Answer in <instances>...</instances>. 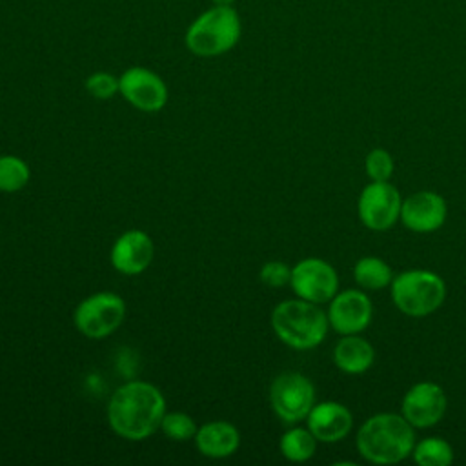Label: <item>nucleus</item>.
<instances>
[{"instance_id":"1","label":"nucleus","mask_w":466,"mask_h":466,"mask_svg":"<svg viewBox=\"0 0 466 466\" xmlns=\"http://www.w3.org/2000/svg\"><path fill=\"white\" fill-rule=\"evenodd\" d=\"M162 391L146 380H129L118 386L107 402V422L126 441H144L158 428L166 413Z\"/></svg>"},{"instance_id":"2","label":"nucleus","mask_w":466,"mask_h":466,"mask_svg":"<svg viewBox=\"0 0 466 466\" xmlns=\"http://www.w3.org/2000/svg\"><path fill=\"white\" fill-rule=\"evenodd\" d=\"M413 446L415 431L402 413H377L357 433L359 453L373 464L400 462L413 451Z\"/></svg>"},{"instance_id":"3","label":"nucleus","mask_w":466,"mask_h":466,"mask_svg":"<svg viewBox=\"0 0 466 466\" xmlns=\"http://www.w3.org/2000/svg\"><path fill=\"white\" fill-rule=\"evenodd\" d=\"M271 328L279 340L293 350H313L328 333V313L319 304L304 299H288L271 311Z\"/></svg>"},{"instance_id":"4","label":"nucleus","mask_w":466,"mask_h":466,"mask_svg":"<svg viewBox=\"0 0 466 466\" xmlns=\"http://www.w3.org/2000/svg\"><path fill=\"white\" fill-rule=\"evenodd\" d=\"M242 35V22L233 5H211L186 29L187 51L200 58H213L231 51Z\"/></svg>"},{"instance_id":"5","label":"nucleus","mask_w":466,"mask_h":466,"mask_svg":"<svg viewBox=\"0 0 466 466\" xmlns=\"http://www.w3.org/2000/svg\"><path fill=\"white\" fill-rule=\"evenodd\" d=\"M391 300L408 317H426L446 299L444 280L428 269L402 271L391 280Z\"/></svg>"},{"instance_id":"6","label":"nucleus","mask_w":466,"mask_h":466,"mask_svg":"<svg viewBox=\"0 0 466 466\" xmlns=\"http://www.w3.org/2000/svg\"><path fill=\"white\" fill-rule=\"evenodd\" d=\"M126 319V300L113 291H98L82 299L73 311V324L86 339L113 335Z\"/></svg>"},{"instance_id":"7","label":"nucleus","mask_w":466,"mask_h":466,"mask_svg":"<svg viewBox=\"0 0 466 466\" xmlns=\"http://www.w3.org/2000/svg\"><path fill=\"white\" fill-rule=\"evenodd\" d=\"M269 402L282 422H300L315 404V386L299 371H284L269 386Z\"/></svg>"},{"instance_id":"8","label":"nucleus","mask_w":466,"mask_h":466,"mask_svg":"<svg viewBox=\"0 0 466 466\" xmlns=\"http://www.w3.org/2000/svg\"><path fill=\"white\" fill-rule=\"evenodd\" d=\"M118 93L129 106L144 113L164 109L169 96L164 78L144 66H131L118 76Z\"/></svg>"},{"instance_id":"9","label":"nucleus","mask_w":466,"mask_h":466,"mask_svg":"<svg viewBox=\"0 0 466 466\" xmlns=\"http://www.w3.org/2000/svg\"><path fill=\"white\" fill-rule=\"evenodd\" d=\"M291 289L299 299L324 304L329 302L339 289V275L335 268L317 257L302 258L291 268Z\"/></svg>"},{"instance_id":"10","label":"nucleus","mask_w":466,"mask_h":466,"mask_svg":"<svg viewBox=\"0 0 466 466\" xmlns=\"http://www.w3.org/2000/svg\"><path fill=\"white\" fill-rule=\"evenodd\" d=\"M402 198L393 184L370 182L359 197L357 211L360 222L373 231H386L400 218Z\"/></svg>"},{"instance_id":"11","label":"nucleus","mask_w":466,"mask_h":466,"mask_svg":"<svg viewBox=\"0 0 466 466\" xmlns=\"http://www.w3.org/2000/svg\"><path fill=\"white\" fill-rule=\"evenodd\" d=\"M444 390L430 380L413 384L402 397L400 413L413 428H431L446 413Z\"/></svg>"},{"instance_id":"12","label":"nucleus","mask_w":466,"mask_h":466,"mask_svg":"<svg viewBox=\"0 0 466 466\" xmlns=\"http://www.w3.org/2000/svg\"><path fill=\"white\" fill-rule=\"evenodd\" d=\"M373 315L370 297L360 289H344L329 300L328 322L339 335L360 333L368 328Z\"/></svg>"},{"instance_id":"13","label":"nucleus","mask_w":466,"mask_h":466,"mask_svg":"<svg viewBox=\"0 0 466 466\" xmlns=\"http://www.w3.org/2000/svg\"><path fill=\"white\" fill-rule=\"evenodd\" d=\"M155 257L153 238L142 229H127L111 246V266L122 275H138L149 268Z\"/></svg>"},{"instance_id":"14","label":"nucleus","mask_w":466,"mask_h":466,"mask_svg":"<svg viewBox=\"0 0 466 466\" xmlns=\"http://www.w3.org/2000/svg\"><path fill=\"white\" fill-rule=\"evenodd\" d=\"M448 215L446 200L435 191H415L402 200L400 220L413 233H431L439 229Z\"/></svg>"},{"instance_id":"15","label":"nucleus","mask_w":466,"mask_h":466,"mask_svg":"<svg viewBox=\"0 0 466 466\" xmlns=\"http://www.w3.org/2000/svg\"><path fill=\"white\" fill-rule=\"evenodd\" d=\"M306 422L317 441L339 442L350 433L353 426V415L344 404L335 400H324L313 404L311 411L306 417Z\"/></svg>"},{"instance_id":"16","label":"nucleus","mask_w":466,"mask_h":466,"mask_svg":"<svg viewBox=\"0 0 466 466\" xmlns=\"http://www.w3.org/2000/svg\"><path fill=\"white\" fill-rule=\"evenodd\" d=\"M193 441L200 455L209 459H226L238 450L240 433L237 426L228 420H211L198 426Z\"/></svg>"},{"instance_id":"17","label":"nucleus","mask_w":466,"mask_h":466,"mask_svg":"<svg viewBox=\"0 0 466 466\" xmlns=\"http://www.w3.org/2000/svg\"><path fill=\"white\" fill-rule=\"evenodd\" d=\"M375 360V350L373 346L359 337V333L353 335H342V339L335 344L333 350V362L335 366L350 375L364 373L371 368Z\"/></svg>"},{"instance_id":"18","label":"nucleus","mask_w":466,"mask_h":466,"mask_svg":"<svg viewBox=\"0 0 466 466\" xmlns=\"http://www.w3.org/2000/svg\"><path fill=\"white\" fill-rule=\"evenodd\" d=\"M317 439L309 431V428L293 426L288 431L282 433L279 441V450L284 455V459L291 462H306L309 461L317 451Z\"/></svg>"},{"instance_id":"19","label":"nucleus","mask_w":466,"mask_h":466,"mask_svg":"<svg viewBox=\"0 0 466 466\" xmlns=\"http://www.w3.org/2000/svg\"><path fill=\"white\" fill-rule=\"evenodd\" d=\"M353 277L362 289H382L391 284V268L379 257H362L353 268Z\"/></svg>"},{"instance_id":"20","label":"nucleus","mask_w":466,"mask_h":466,"mask_svg":"<svg viewBox=\"0 0 466 466\" xmlns=\"http://www.w3.org/2000/svg\"><path fill=\"white\" fill-rule=\"evenodd\" d=\"M31 178L29 164L16 155H0V191L16 193L27 186Z\"/></svg>"},{"instance_id":"21","label":"nucleus","mask_w":466,"mask_h":466,"mask_svg":"<svg viewBox=\"0 0 466 466\" xmlns=\"http://www.w3.org/2000/svg\"><path fill=\"white\" fill-rule=\"evenodd\" d=\"M413 461L420 466H448L453 461V448L448 441L428 437L413 446Z\"/></svg>"},{"instance_id":"22","label":"nucleus","mask_w":466,"mask_h":466,"mask_svg":"<svg viewBox=\"0 0 466 466\" xmlns=\"http://www.w3.org/2000/svg\"><path fill=\"white\" fill-rule=\"evenodd\" d=\"M167 439L177 441V442H184L195 437L198 426L195 422V419L184 411H166L162 420H160V428H158Z\"/></svg>"},{"instance_id":"23","label":"nucleus","mask_w":466,"mask_h":466,"mask_svg":"<svg viewBox=\"0 0 466 466\" xmlns=\"http://www.w3.org/2000/svg\"><path fill=\"white\" fill-rule=\"evenodd\" d=\"M364 167H366L368 177H370L373 182H386V180H390V177L393 175L395 164H393V157H391L386 149L375 147V149H371V151L366 155Z\"/></svg>"},{"instance_id":"24","label":"nucleus","mask_w":466,"mask_h":466,"mask_svg":"<svg viewBox=\"0 0 466 466\" xmlns=\"http://www.w3.org/2000/svg\"><path fill=\"white\" fill-rule=\"evenodd\" d=\"M86 91L98 100H109L118 93V76L107 71H95L84 82Z\"/></svg>"},{"instance_id":"25","label":"nucleus","mask_w":466,"mask_h":466,"mask_svg":"<svg viewBox=\"0 0 466 466\" xmlns=\"http://www.w3.org/2000/svg\"><path fill=\"white\" fill-rule=\"evenodd\" d=\"M258 279L268 288H282L291 280V268L280 260H269L260 268Z\"/></svg>"},{"instance_id":"26","label":"nucleus","mask_w":466,"mask_h":466,"mask_svg":"<svg viewBox=\"0 0 466 466\" xmlns=\"http://www.w3.org/2000/svg\"><path fill=\"white\" fill-rule=\"evenodd\" d=\"M213 5H233L235 0H211Z\"/></svg>"}]
</instances>
